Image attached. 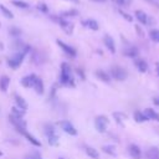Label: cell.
Wrapping results in <instances>:
<instances>
[{
	"instance_id": "cell-26",
	"label": "cell",
	"mask_w": 159,
	"mask_h": 159,
	"mask_svg": "<svg viewBox=\"0 0 159 159\" xmlns=\"http://www.w3.org/2000/svg\"><path fill=\"white\" fill-rule=\"evenodd\" d=\"M31 58H32V62H34L35 65H40V63L43 62V60H42V57H41V53H40L39 51H34Z\"/></svg>"
},
{
	"instance_id": "cell-42",
	"label": "cell",
	"mask_w": 159,
	"mask_h": 159,
	"mask_svg": "<svg viewBox=\"0 0 159 159\" xmlns=\"http://www.w3.org/2000/svg\"><path fill=\"white\" fill-rule=\"evenodd\" d=\"M155 68H157V75L159 76V62L155 63Z\"/></svg>"
},
{
	"instance_id": "cell-28",
	"label": "cell",
	"mask_w": 159,
	"mask_h": 159,
	"mask_svg": "<svg viewBox=\"0 0 159 159\" xmlns=\"http://www.w3.org/2000/svg\"><path fill=\"white\" fill-rule=\"evenodd\" d=\"M78 15V11L76 9H70V10H66L60 14L61 17H68V16H77Z\"/></svg>"
},
{
	"instance_id": "cell-9",
	"label": "cell",
	"mask_w": 159,
	"mask_h": 159,
	"mask_svg": "<svg viewBox=\"0 0 159 159\" xmlns=\"http://www.w3.org/2000/svg\"><path fill=\"white\" fill-rule=\"evenodd\" d=\"M56 43L62 48V51H63L66 55H68L70 57H76L77 52H76V50H75L72 46H70V45L65 43V42H63V41H61V40H56Z\"/></svg>"
},
{
	"instance_id": "cell-30",
	"label": "cell",
	"mask_w": 159,
	"mask_h": 159,
	"mask_svg": "<svg viewBox=\"0 0 159 159\" xmlns=\"http://www.w3.org/2000/svg\"><path fill=\"white\" fill-rule=\"evenodd\" d=\"M149 37H150L152 41L159 42V30H157V29L150 30V31H149Z\"/></svg>"
},
{
	"instance_id": "cell-23",
	"label": "cell",
	"mask_w": 159,
	"mask_h": 159,
	"mask_svg": "<svg viewBox=\"0 0 159 159\" xmlns=\"http://www.w3.org/2000/svg\"><path fill=\"white\" fill-rule=\"evenodd\" d=\"M84 152H86V154L89 158H92V159H99V153L97 152V149H94L92 147H86L84 148Z\"/></svg>"
},
{
	"instance_id": "cell-3",
	"label": "cell",
	"mask_w": 159,
	"mask_h": 159,
	"mask_svg": "<svg viewBox=\"0 0 159 159\" xmlns=\"http://www.w3.org/2000/svg\"><path fill=\"white\" fill-rule=\"evenodd\" d=\"M45 134L47 137V140H48V144L50 145H57L58 144V135L56 133V129L52 124H45Z\"/></svg>"
},
{
	"instance_id": "cell-37",
	"label": "cell",
	"mask_w": 159,
	"mask_h": 159,
	"mask_svg": "<svg viewBox=\"0 0 159 159\" xmlns=\"http://www.w3.org/2000/svg\"><path fill=\"white\" fill-rule=\"evenodd\" d=\"M37 9L41 10L42 12H47V11H48V7H47V5H46L45 2H39V4H37Z\"/></svg>"
},
{
	"instance_id": "cell-31",
	"label": "cell",
	"mask_w": 159,
	"mask_h": 159,
	"mask_svg": "<svg viewBox=\"0 0 159 159\" xmlns=\"http://www.w3.org/2000/svg\"><path fill=\"white\" fill-rule=\"evenodd\" d=\"M11 114H14V116H16V117L22 118V117H24V114H25V111H22V109H20V108H17V107H12V108H11Z\"/></svg>"
},
{
	"instance_id": "cell-19",
	"label": "cell",
	"mask_w": 159,
	"mask_h": 159,
	"mask_svg": "<svg viewBox=\"0 0 159 159\" xmlns=\"http://www.w3.org/2000/svg\"><path fill=\"white\" fill-rule=\"evenodd\" d=\"M135 17H137V20L140 22V24H143V25H148V19H149V16L144 12V11H142V10H135Z\"/></svg>"
},
{
	"instance_id": "cell-8",
	"label": "cell",
	"mask_w": 159,
	"mask_h": 159,
	"mask_svg": "<svg viewBox=\"0 0 159 159\" xmlns=\"http://www.w3.org/2000/svg\"><path fill=\"white\" fill-rule=\"evenodd\" d=\"M58 125L61 127V129L65 132V133H67V134H70V135H77V129L73 127V124L72 123H70L68 120H61V122H58Z\"/></svg>"
},
{
	"instance_id": "cell-15",
	"label": "cell",
	"mask_w": 159,
	"mask_h": 159,
	"mask_svg": "<svg viewBox=\"0 0 159 159\" xmlns=\"http://www.w3.org/2000/svg\"><path fill=\"white\" fill-rule=\"evenodd\" d=\"M20 133H21V134H22V135H24V137H25V138H26V139H27V140H29L31 144H34L35 147H41V142H40V140H37V139H36V138H35L32 134H30V133H29L26 129L21 130Z\"/></svg>"
},
{
	"instance_id": "cell-46",
	"label": "cell",
	"mask_w": 159,
	"mask_h": 159,
	"mask_svg": "<svg viewBox=\"0 0 159 159\" xmlns=\"http://www.w3.org/2000/svg\"><path fill=\"white\" fill-rule=\"evenodd\" d=\"M60 159H65V158H60Z\"/></svg>"
},
{
	"instance_id": "cell-43",
	"label": "cell",
	"mask_w": 159,
	"mask_h": 159,
	"mask_svg": "<svg viewBox=\"0 0 159 159\" xmlns=\"http://www.w3.org/2000/svg\"><path fill=\"white\" fill-rule=\"evenodd\" d=\"M66 1H70V2H75V4H78L80 0H66Z\"/></svg>"
},
{
	"instance_id": "cell-14",
	"label": "cell",
	"mask_w": 159,
	"mask_h": 159,
	"mask_svg": "<svg viewBox=\"0 0 159 159\" xmlns=\"http://www.w3.org/2000/svg\"><path fill=\"white\" fill-rule=\"evenodd\" d=\"M82 25L89 30H93V31H97L99 29V25L98 22L94 20V19H87V20H83L82 21Z\"/></svg>"
},
{
	"instance_id": "cell-11",
	"label": "cell",
	"mask_w": 159,
	"mask_h": 159,
	"mask_svg": "<svg viewBox=\"0 0 159 159\" xmlns=\"http://www.w3.org/2000/svg\"><path fill=\"white\" fill-rule=\"evenodd\" d=\"M103 42H104L106 47L109 50L111 53H116V43H114V40H113L112 36H109V35H104V37H103Z\"/></svg>"
},
{
	"instance_id": "cell-32",
	"label": "cell",
	"mask_w": 159,
	"mask_h": 159,
	"mask_svg": "<svg viewBox=\"0 0 159 159\" xmlns=\"http://www.w3.org/2000/svg\"><path fill=\"white\" fill-rule=\"evenodd\" d=\"M102 149H103L104 153H107V154H109V155H113V157L116 155V148H114L113 145H104Z\"/></svg>"
},
{
	"instance_id": "cell-10",
	"label": "cell",
	"mask_w": 159,
	"mask_h": 159,
	"mask_svg": "<svg viewBox=\"0 0 159 159\" xmlns=\"http://www.w3.org/2000/svg\"><path fill=\"white\" fill-rule=\"evenodd\" d=\"M37 78H39V77H37L35 73H30V75L22 77V80H21V84H22L24 87H26V88H32Z\"/></svg>"
},
{
	"instance_id": "cell-4",
	"label": "cell",
	"mask_w": 159,
	"mask_h": 159,
	"mask_svg": "<svg viewBox=\"0 0 159 159\" xmlns=\"http://www.w3.org/2000/svg\"><path fill=\"white\" fill-rule=\"evenodd\" d=\"M51 19H52L53 21H56L66 34L71 35V34L73 32V24L70 22V21H67V20H65V17H61V16L58 15V16H51Z\"/></svg>"
},
{
	"instance_id": "cell-36",
	"label": "cell",
	"mask_w": 159,
	"mask_h": 159,
	"mask_svg": "<svg viewBox=\"0 0 159 159\" xmlns=\"http://www.w3.org/2000/svg\"><path fill=\"white\" fill-rule=\"evenodd\" d=\"M118 12H119V14L122 15V17H124V19H125L127 21H129V22H130V21H133V17H132V16H130L129 14H127V12H124L123 10H120V9H119V10H118Z\"/></svg>"
},
{
	"instance_id": "cell-33",
	"label": "cell",
	"mask_w": 159,
	"mask_h": 159,
	"mask_svg": "<svg viewBox=\"0 0 159 159\" xmlns=\"http://www.w3.org/2000/svg\"><path fill=\"white\" fill-rule=\"evenodd\" d=\"M9 32H10V35L14 36V37H17V36L21 35V30L17 29V27H11V29L9 30Z\"/></svg>"
},
{
	"instance_id": "cell-38",
	"label": "cell",
	"mask_w": 159,
	"mask_h": 159,
	"mask_svg": "<svg viewBox=\"0 0 159 159\" xmlns=\"http://www.w3.org/2000/svg\"><path fill=\"white\" fill-rule=\"evenodd\" d=\"M26 159H42V158H41V155H40L37 152H35V153H32L31 155H27Z\"/></svg>"
},
{
	"instance_id": "cell-16",
	"label": "cell",
	"mask_w": 159,
	"mask_h": 159,
	"mask_svg": "<svg viewBox=\"0 0 159 159\" xmlns=\"http://www.w3.org/2000/svg\"><path fill=\"white\" fill-rule=\"evenodd\" d=\"M145 158L147 159H159V148L157 147H150L145 152Z\"/></svg>"
},
{
	"instance_id": "cell-13",
	"label": "cell",
	"mask_w": 159,
	"mask_h": 159,
	"mask_svg": "<svg viewBox=\"0 0 159 159\" xmlns=\"http://www.w3.org/2000/svg\"><path fill=\"white\" fill-rule=\"evenodd\" d=\"M128 152L133 159H140L142 158V150L137 144H130L128 147Z\"/></svg>"
},
{
	"instance_id": "cell-44",
	"label": "cell",
	"mask_w": 159,
	"mask_h": 159,
	"mask_svg": "<svg viewBox=\"0 0 159 159\" xmlns=\"http://www.w3.org/2000/svg\"><path fill=\"white\" fill-rule=\"evenodd\" d=\"M91 1H94V2H104L107 0H91Z\"/></svg>"
},
{
	"instance_id": "cell-22",
	"label": "cell",
	"mask_w": 159,
	"mask_h": 159,
	"mask_svg": "<svg viewBox=\"0 0 159 159\" xmlns=\"http://www.w3.org/2000/svg\"><path fill=\"white\" fill-rule=\"evenodd\" d=\"M32 88L35 89V92H36L37 94H42V93L45 92V86H43V82H42V80H41L40 77L36 80V82H35V84H34Z\"/></svg>"
},
{
	"instance_id": "cell-34",
	"label": "cell",
	"mask_w": 159,
	"mask_h": 159,
	"mask_svg": "<svg viewBox=\"0 0 159 159\" xmlns=\"http://www.w3.org/2000/svg\"><path fill=\"white\" fill-rule=\"evenodd\" d=\"M113 117L116 118V120H117L118 123H120L123 119H125V118H127V116H125V114H123V113H113Z\"/></svg>"
},
{
	"instance_id": "cell-39",
	"label": "cell",
	"mask_w": 159,
	"mask_h": 159,
	"mask_svg": "<svg viewBox=\"0 0 159 159\" xmlns=\"http://www.w3.org/2000/svg\"><path fill=\"white\" fill-rule=\"evenodd\" d=\"M135 30H137V32H138L140 36H143V35H144V34H143V31H142V29H140L138 25H135Z\"/></svg>"
},
{
	"instance_id": "cell-5",
	"label": "cell",
	"mask_w": 159,
	"mask_h": 159,
	"mask_svg": "<svg viewBox=\"0 0 159 159\" xmlns=\"http://www.w3.org/2000/svg\"><path fill=\"white\" fill-rule=\"evenodd\" d=\"M111 77H113L117 81H124L128 77V72L125 68L120 66H112L111 68Z\"/></svg>"
},
{
	"instance_id": "cell-2",
	"label": "cell",
	"mask_w": 159,
	"mask_h": 159,
	"mask_svg": "<svg viewBox=\"0 0 159 159\" xmlns=\"http://www.w3.org/2000/svg\"><path fill=\"white\" fill-rule=\"evenodd\" d=\"M60 83L63 86H68V87H73V76H72V71L68 63L62 62L61 63V71H60Z\"/></svg>"
},
{
	"instance_id": "cell-6",
	"label": "cell",
	"mask_w": 159,
	"mask_h": 159,
	"mask_svg": "<svg viewBox=\"0 0 159 159\" xmlns=\"http://www.w3.org/2000/svg\"><path fill=\"white\" fill-rule=\"evenodd\" d=\"M109 124V119L106 116H98L94 119V127L99 133H104L107 130V127Z\"/></svg>"
},
{
	"instance_id": "cell-24",
	"label": "cell",
	"mask_w": 159,
	"mask_h": 159,
	"mask_svg": "<svg viewBox=\"0 0 159 159\" xmlns=\"http://www.w3.org/2000/svg\"><path fill=\"white\" fill-rule=\"evenodd\" d=\"M9 84H10V78L7 76H1L0 77V89L2 92H6Z\"/></svg>"
},
{
	"instance_id": "cell-1",
	"label": "cell",
	"mask_w": 159,
	"mask_h": 159,
	"mask_svg": "<svg viewBox=\"0 0 159 159\" xmlns=\"http://www.w3.org/2000/svg\"><path fill=\"white\" fill-rule=\"evenodd\" d=\"M30 51H31V47H30L29 45H25V47H24L22 50L16 51L11 57H9V58H7V65H9L12 70H16V68L22 63V61H24L25 56H26Z\"/></svg>"
},
{
	"instance_id": "cell-21",
	"label": "cell",
	"mask_w": 159,
	"mask_h": 159,
	"mask_svg": "<svg viewBox=\"0 0 159 159\" xmlns=\"http://www.w3.org/2000/svg\"><path fill=\"white\" fill-rule=\"evenodd\" d=\"M96 76H97L101 81H103V82H106V83H108V82L111 81V75L107 73V72L103 71V70H97V71H96Z\"/></svg>"
},
{
	"instance_id": "cell-17",
	"label": "cell",
	"mask_w": 159,
	"mask_h": 159,
	"mask_svg": "<svg viewBox=\"0 0 159 159\" xmlns=\"http://www.w3.org/2000/svg\"><path fill=\"white\" fill-rule=\"evenodd\" d=\"M143 113L145 114V117L148 118V120L150 119V120H157V122H159V113L155 112L154 109H152V108H145Z\"/></svg>"
},
{
	"instance_id": "cell-29",
	"label": "cell",
	"mask_w": 159,
	"mask_h": 159,
	"mask_svg": "<svg viewBox=\"0 0 159 159\" xmlns=\"http://www.w3.org/2000/svg\"><path fill=\"white\" fill-rule=\"evenodd\" d=\"M11 4L15 5L16 7H20V9H29V7H30V5H29L27 2L21 1V0H12Z\"/></svg>"
},
{
	"instance_id": "cell-41",
	"label": "cell",
	"mask_w": 159,
	"mask_h": 159,
	"mask_svg": "<svg viewBox=\"0 0 159 159\" xmlns=\"http://www.w3.org/2000/svg\"><path fill=\"white\" fill-rule=\"evenodd\" d=\"M153 103H154L155 106H159V97H155V98L153 99Z\"/></svg>"
},
{
	"instance_id": "cell-25",
	"label": "cell",
	"mask_w": 159,
	"mask_h": 159,
	"mask_svg": "<svg viewBox=\"0 0 159 159\" xmlns=\"http://www.w3.org/2000/svg\"><path fill=\"white\" fill-rule=\"evenodd\" d=\"M133 118H134V120L137 123H143V122L148 120V118L145 117V114L143 112H140V111H135L134 114H133Z\"/></svg>"
},
{
	"instance_id": "cell-12",
	"label": "cell",
	"mask_w": 159,
	"mask_h": 159,
	"mask_svg": "<svg viewBox=\"0 0 159 159\" xmlns=\"http://www.w3.org/2000/svg\"><path fill=\"white\" fill-rule=\"evenodd\" d=\"M134 65H135L137 70H138L139 72H142V73H144V72L148 71V63H147V61H145L144 58H138V57H135V58H134Z\"/></svg>"
},
{
	"instance_id": "cell-7",
	"label": "cell",
	"mask_w": 159,
	"mask_h": 159,
	"mask_svg": "<svg viewBox=\"0 0 159 159\" xmlns=\"http://www.w3.org/2000/svg\"><path fill=\"white\" fill-rule=\"evenodd\" d=\"M9 119H10L11 124L16 128V130H17L19 133H20L21 130L26 129V122H25L22 118L16 117V116H14V114H10V116H9Z\"/></svg>"
},
{
	"instance_id": "cell-18",
	"label": "cell",
	"mask_w": 159,
	"mask_h": 159,
	"mask_svg": "<svg viewBox=\"0 0 159 159\" xmlns=\"http://www.w3.org/2000/svg\"><path fill=\"white\" fill-rule=\"evenodd\" d=\"M138 53H139V50H138L135 46H129V47L124 48V51H123V55H124V56L132 57V58H135V57L138 56Z\"/></svg>"
},
{
	"instance_id": "cell-35",
	"label": "cell",
	"mask_w": 159,
	"mask_h": 159,
	"mask_svg": "<svg viewBox=\"0 0 159 159\" xmlns=\"http://www.w3.org/2000/svg\"><path fill=\"white\" fill-rule=\"evenodd\" d=\"M113 1L119 6H129V4L132 2V0H113Z\"/></svg>"
},
{
	"instance_id": "cell-45",
	"label": "cell",
	"mask_w": 159,
	"mask_h": 159,
	"mask_svg": "<svg viewBox=\"0 0 159 159\" xmlns=\"http://www.w3.org/2000/svg\"><path fill=\"white\" fill-rule=\"evenodd\" d=\"M1 155H2V153H1V150H0V157H1Z\"/></svg>"
},
{
	"instance_id": "cell-40",
	"label": "cell",
	"mask_w": 159,
	"mask_h": 159,
	"mask_svg": "<svg viewBox=\"0 0 159 159\" xmlns=\"http://www.w3.org/2000/svg\"><path fill=\"white\" fill-rule=\"evenodd\" d=\"M147 2H149V4H152V5H155V6H159L158 4H157V1L155 0H145Z\"/></svg>"
},
{
	"instance_id": "cell-27",
	"label": "cell",
	"mask_w": 159,
	"mask_h": 159,
	"mask_svg": "<svg viewBox=\"0 0 159 159\" xmlns=\"http://www.w3.org/2000/svg\"><path fill=\"white\" fill-rule=\"evenodd\" d=\"M0 11L2 12V15L5 16V17H7V19H14V15H12V12L5 6V5H2V4H0Z\"/></svg>"
},
{
	"instance_id": "cell-20",
	"label": "cell",
	"mask_w": 159,
	"mask_h": 159,
	"mask_svg": "<svg viewBox=\"0 0 159 159\" xmlns=\"http://www.w3.org/2000/svg\"><path fill=\"white\" fill-rule=\"evenodd\" d=\"M14 98H15V103H16V107L17 108H20V109H22V111H26L27 109V103H26V101L21 97V96H19V94H14Z\"/></svg>"
}]
</instances>
